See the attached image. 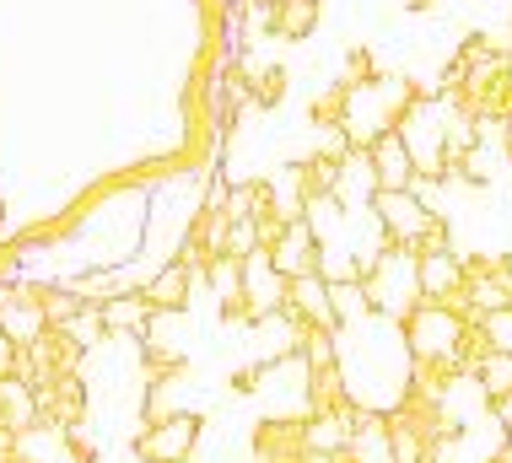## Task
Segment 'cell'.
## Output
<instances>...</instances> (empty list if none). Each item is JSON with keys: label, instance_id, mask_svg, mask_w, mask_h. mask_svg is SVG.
I'll return each mask as SVG.
<instances>
[{"label": "cell", "instance_id": "cell-1", "mask_svg": "<svg viewBox=\"0 0 512 463\" xmlns=\"http://www.w3.org/2000/svg\"><path fill=\"white\" fill-rule=\"evenodd\" d=\"M415 81L399 76V70H378L362 87H345V114H340V130L351 135V146H372L378 135H389L405 108L415 103Z\"/></svg>", "mask_w": 512, "mask_h": 463}, {"label": "cell", "instance_id": "cell-2", "mask_svg": "<svg viewBox=\"0 0 512 463\" xmlns=\"http://www.w3.org/2000/svg\"><path fill=\"white\" fill-rule=\"evenodd\" d=\"M372 318H389V324H405V313L421 302V286H415V254L410 248H383L372 259V270L362 275Z\"/></svg>", "mask_w": 512, "mask_h": 463}, {"label": "cell", "instance_id": "cell-3", "mask_svg": "<svg viewBox=\"0 0 512 463\" xmlns=\"http://www.w3.org/2000/svg\"><path fill=\"white\" fill-rule=\"evenodd\" d=\"M459 329H464L459 313H448V307H437V302H415L405 313V324H399V340H405L410 361H448V367H453ZM453 372H459V367H453Z\"/></svg>", "mask_w": 512, "mask_h": 463}, {"label": "cell", "instance_id": "cell-4", "mask_svg": "<svg viewBox=\"0 0 512 463\" xmlns=\"http://www.w3.org/2000/svg\"><path fill=\"white\" fill-rule=\"evenodd\" d=\"M394 135L405 140L410 162L421 178H442L448 173V151H442V119H437V103L432 97H415L405 108V119L394 124Z\"/></svg>", "mask_w": 512, "mask_h": 463}, {"label": "cell", "instance_id": "cell-5", "mask_svg": "<svg viewBox=\"0 0 512 463\" xmlns=\"http://www.w3.org/2000/svg\"><path fill=\"white\" fill-rule=\"evenodd\" d=\"M200 447V420L189 410H178L168 420H157V426H141V437H135L130 453L141 463H189Z\"/></svg>", "mask_w": 512, "mask_h": 463}, {"label": "cell", "instance_id": "cell-6", "mask_svg": "<svg viewBox=\"0 0 512 463\" xmlns=\"http://www.w3.org/2000/svg\"><path fill=\"white\" fill-rule=\"evenodd\" d=\"M367 210L383 227V237H389V248H415V237L426 232V221H432V210L415 200L410 189H378Z\"/></svg>", "mask_w": 512, "mask_h": 463}, {"label": "cell", "instance_id": "cell-7", "mask_svg": "<svg viewBox=\"0 0 512 463\" xmlns=\"http://www.w3.org/2000/svg\"><path fill=\"white\" fill-rule=\"evenodd\" d=\"M286 307V275L270 264L265 248H254V254L243 259V324H259V318L281 313Z\"/></svg>", "mask_w": 512, "mask_h": 463}, {"label": "cell", "instance_id": "cell-8", "mask_svg": "<svg viewBox=\"0 0 512 463\" xmlns=\"http://www.w3.org/2000/svg\"><path fill=\"white\" fill-rule=\"evenodd\" d=\"M286 313H292L297 324H308V329L340 334L335 313H329V280L324 275H292L286 280Z\"/></svg>", "mask_w": 512, "mask_h": 463}, {"label": "cell", "instance_id": "cell-9", "mask_svg": "<svg viewBox=\"0 0 512 463\" xmlns=\"http://www.w3.org/2000/svg\"><path fill=\"white\" fill-rule=\"evenodd\" d=\"M248 458L254 463H302V420H259L254 437H248Z\"/></svg>", "mask_w": 512, "mask_h": 463}, {"label": "cell", "instance_id": "cell-10", "mask_svg": "<svg viewBox=\"0 0 512 463\" xmlns=\"http://www.w3.org/2000/svg\"><path fill=\"white\" fill-rule=\"evenodd\" d=\"M335 200L345 205V216H356V210H367L372 205V194H378V178H372V162H367V151L356 146V151H345L340 167H335Z\"/></svg>", "mask_w": 512, "mask_h": 463}, {"label": "cell", "instance_id": "cell-11", "mask_svg": "<svg viewBox=\"0 0 512 463\" xmlns=\"http://www.w3.org/2000/svg\"><path fill=\"white\" fill-rule=\"evenodd\" d=\"M356 431V404H345V410H329V415H308L302 420V447L318 458H340L345 442H351Z\"/></svg>", "mask_w": 512, "mask_h": 463}, {"label": "cell", "instance_id": "cell-12", "mask_svg": "<svg viewBox=\"0 0 512 463\" xmlns=\"http://www.w3.org/2000/svg\"><path fill=\"white\" fill-rule=\"evenodd\" d=\"M367 151V162H372V178H378V189H410V178H415V162H410V151H405V140H399L394 130L389 135H378Z\"/></svg>", "mask_w": 512, "mask_h": 463}, {"label": "cell", "instance_id": "cell-13", "mask_svg": "<svg viewBox=\"0 0 512 463\" xmlns=\"http://www.w3.org/2000/svg\"><path fill=\"white\" fill-rule=\"evenodd\" d=\"M265 254H270V264L286 280H292V275H318V243H313V232L302 227V221H292V227L281 232V243L265 248Z\"/></svg>", "mask_w": 512, "mask_h": 463}, {"label": "cell", "instance_id": "cell-14", "mask_svg": "<svg viewBox=\"0 0 512 463\" xmlns=\"http://www.w3.org/2000/svg\"><path fill=\"white\" fill-rule=\"evenodd\" d=\"M195 270H184V264H162L151 280H141V291H146V302L157 307V313H184V302H189V291H195Z\"/></svg>", "mask_w": 512, "mask_h": 463}, {"label": "cell", "instance_id": "cell-15", "mask_svg": "<svg viewBox=\"0 0 512 463\" xmlns=\"http://www.w3.org/2000/svg\"><path fill=\"white\" fill-rule=\"evenodd\" d=\"M151 313H157V307L146 302L141 286H130V291H119V297L103 302V324H108V334H135V340H141L146 324H151Z\"/></svg>", "mask_w": 512, "mask_h": 463}, {"label": "cell", "instance_id": "cell-16", "mask_svg": "<svg viewBox=\"0 0 512 463\" xmlns=\"http://www.w3.org/2000/svg\"><path fill=\"white\" fill-rule=\"evenodd\" d=\"M351 404V383H345V367H308V415H329Z\"/></svg>", "mask_w": 512, "mask_h": 463}, {"label": "cell", "instance_id": "cell-17", "mask_svg": "<svg viewBox=\"0 0 512 463\" xmlns=\"http://www.w3.org/2000/svg\"><path fill=\"white\" fill-rule=\"evenodd\" d=\"M205 286L216 291V302H221V313H238L243 307V259H232V254H216L211 264H205ZM243 318V313H238Z\"/></svg>", "mask_w": 512, "mask_h": 463}, {"label": "cell", "instance_id": "cell-18", "mask_svg": "<svg viewBox=\"0 0 512 463\" xmlns=\"http://www.w3.org/2000/svg\"><path fill=\"white\" fill-rule=\"evenodd\" d=\"M329 313H335L340 329H356L372 318V302H367V286L362 280H329Z\"/></svg>", "mask_w": 512, "mask_h": 463}, {"label": "cell", "instance_id": "cell-19", "mask_svg": "<svg viewBox=\"0 0 512 463\" xmlns=\"http://www.w3.org/2000/svg\"><path fill=\"white\" fill-rule=\"evenodd\" d=\"M38 420V404H33V388L22 383V377H0V426L6 431H27Z\"/></svg>", "mask_w": 512, "mask_h": 463}, {"label": "cell", "instance_id": "cell-20", "mask_svg": "<svg viewBox=\"0 0 512 463\" xmlns=\"http://www.w3.org/2000/svg\"><path fill=\"white\" fill-rule=\"evenodd\" d=\"M44 329H49V324H44V313H38L33 302H17V297L0 302V334H6V340L17 345V350H22V345H33Z\"/></svg>", "mask_w": 512, "mask_h": 463}, {"label": "cell", "instance_id": "cell-21", "mask_svg": "<svg viewBox=\"0 0 512 463\" xmlns=\"http://www.w3.org/2000/svg\"><path fill=\"white\" fill-rule=\"evenodd\" d=\"M313 27H318V0H281V6H270V33L286 38V44L308 38Z\"/></svg>", "mask_w": 512, "mask_h": 463}, {"label": "cell", "instance_id": "cell-22", "mask_svg": "<svg viewBox=\"0 0 512 463\" xmlns=\"http://www.w3.org/2000/svg\"><path fill=\"white\" fill-rule=\"evenodd\" d=\"M60 334H65V340H71L76 350H81V356H92V350L103 345V334H108V324H103V307H98V302H81V307H76V318H71V324H65Z\"/></svg>", "mask_w": 512, "mask_h": 463}, {"label": "cell", "instance_id": "cell-23", "mask_svg": "<svg viewBox=\"0 0 512 463\" xmlns=\"http://www.w3.org/2000/svg\"><path fill=\"white\" fill-rule=\"evenodd\" d=\"M475 383H480V394H486V399L512 394V350H491V356L475 367Z\"/></svg>", "mask_w": 512, "mask_h": 463}, {"label": "cell", "instance_id": "cell-24", "mask_svg": "<svg viewBox=\"0 0 512 463\" xmlns=\"http://www.w3.org/2000/svg\"><path fill=\"white\" fill-rule=\"evenodd\" d=\"M76 307H81V302L60 286V280H44V291H38V313H44L49 329H65V324L76 318Z\"/></svg>", "mask_w": 512, "mask_h": 463}, {"label": "cell", "instance_id": "cell-25", "mask_svg": "<svg viewBox=\"0 0 512 463\" xmlns=\"http://www.w3.org/2000/svg\"><path fill=\"white\" fill-rule=\"evenodd\" d=\"M345 151H356L351 146V135L340 130V124H313V146H308V157H324V162H340Z\"/></svg>", "mask_w": 512, "mask_h": 463}, {"label": "cell", "instance_id": "cell-26", "mask_svg": "<svg viewBox=\"0 0 512 463\" xmlns=\"http://www.w3.org/2000/svg\"><path fill=\"white\" fill-rule=\"evenodd\" d=\"M286 87H292V76H286V65H270L265 76H254V87H248V92H254L259 114H265V108H275V103L286 97Z\"/></svg>", "mask_w": 512, "mask_h": 463}, {"label": "cell", "instance_id": "cell-27", "mask_svg": "<svg viewBox=\"0 0 512 463\" xmlns=\"http://www.w3.org/2000/svg\"><path fill=\"white\" fill-rule=\"evenodd\" d=\"M378 54H372V49H351V54H345V70H340V87H362V81H372V76H378Z\"/></svg>", "mask_w": 512, "mask_h": 463}, {"label": "cell", "instance_id": "cell-28", "mask_svg": "<svg viewBox=\"0 0 512 463\" xmlns=\"http://www.w3.org/2000/svg\"><path fill=\"white\" fill-rule=\"evenodd\" d=\"M340 114H345V87L335 81V87H324V92L313 97L308 119H313V124H340Z\"/></svg>", "mask_w": 512, "mask_h": 463}, {"label": "cell", "instance_id": "cell-29", "mask_svg": "<svg viewBox=\"0 0 512 463\" xmlns=\"http://www.w3.org/2000/svg\"><path fill=\"white\" fill-rule=\"evenodd\" d=\"M486 415H491V420H496V426H502V431H512V394L491 399V404H486Z\"/></svg>", "mask_w": 512, "mask_h": 463}, {"label": "cell", "instance_id": "cell-30", "mask_svg": "<svg viewBox=\"0 0 512 463\" xmlns=\"http://www.w3.org/2000/svg\"><path fill=\"white\" fill-rule=\"evenodd\" d=\"M11 361H17V345H11V340H6V334H0V377H6V372H11Z\"/></svg>", "mask_w": 512, "mask_h": 463}, {"label": "cell", "instance_id": "cell-31", "mask_svg": "<svg viewBox=\"0 0 512 463\" xmlns=\"http://www.w3.org/2000/svg\"><path fill=\"white\" fill-rule=\"evenodd\" d=\"M394 6H405V11H426L432 0H394Z\"/></svg>", "mask_w": 512, "mask_h": 463}, {"label": "cell", "instance_id": "cell-32", "mask_svg": "<svg viewBox=\"0 0 512 463\" xmlns=\"http://www.w3.org/2000/svg\"><path fill=\"white\" fill-rule=\"evenodd\" d=\"M302 463H345V458H318V453H308V458H302Z\"/></svg>", "mask_w": 512, "mask_h": 463}, {"label": "cell", "instance_id": "cell-33", "mask_svg": "<svg viewBox=\"0 0 512 463\" xmlns=\"http://www.w3.org/2000/svg\"><path fill=\"white\" fill-rule=\"evenodd\" d=\"M507 162H512V119H507Z\"/></svg>", "mask_w": 512, "mask_h": 463}, {"label": "cell", "instance_id": "cell-34", "mask_svg": "<svg viewBox=\"0 0 512 463\" xmlns=\"http://www.w3.org/2000/svg\"><path fill=\"white\" fill-rule=\"evenodd\" d=\"M502 442H507V453H512V431H502Z\"/></svg>", "mask_w": 512, "mask_h": 463}, {"label": "cell", "instance_id": "cell-35", "mask_svg": "<svg viewBox=\"0 0 512 463\" xmlns=\"http://www.w3.org/2000/svg\"><path fill=\"white\" fill-rule=\"evenodd\" d=\"M502 259H507V275H512V254H502Z\"/></svg>", "mask_w": 512, "mask_h": 463}, {"label": "cell", "instance_id": "cell-36", "mask_svg": "<svg viewBox=\"0 0 512 463\" xmlns=\"http://www.w3.org/2000/svg\"><path fill=\"white\" fill-rule=\"evenodd\" d=\"M265 6H281V0H265Z\"/></svg>", "mask_w": 512, "mask_h": 463}, {"label": "cell", "instance_id": "cell-37", "mask_svg": "<svg viewBox=\"0 0 512 463\" xmlns=\"http://www.w3.org/2000/svg\"><path fill=\"white\" fill-rule=\"evenodd\" d=\"M507 33H512V17H507Z\"/></svg>", "mask_w": 512, "mask_h": 463}]
</instances>
